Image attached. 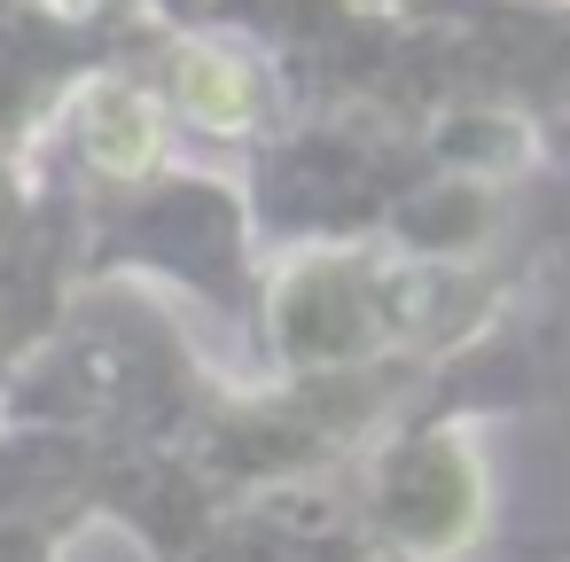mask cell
<instances>
[{"instance_id":"6da1fadb","label":"cell","mask_w":570,"mask_h":562,"mask_svg":"<svg viewBox=\"0 0 570 562\" xmlns=\"http://www.w3.org/2000/svg\"><path fill=\"white\" fill-rule=\"evenodd\" d=\"M188 102H196L204 118H219V126H227V118H243V79H235V71H219L212 56H196V63H188Z\"/></svg>"}]
</instances>
